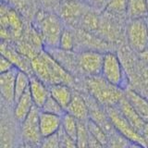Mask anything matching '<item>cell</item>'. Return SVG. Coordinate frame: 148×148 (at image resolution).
Returning a JSON list of instances; mask_svg holds the SVG:
<instances>
[{"mask_svg": "<svg viewBox=\"0 0 148 148\" xmlns=\"http://www.w3.org/2000/svg\"><path fill=\"white\" fill-rule=\"evenodd\" d=\"M108 0H87L88 4L94 8H106Z\"/></svg>", "mask_w": 148, "mask_h": 148, "instance_id": "cell-34", "label": "cell"}, {"mask_svg": "<svg viewBox=\"0 0 148 148\" xmlns=\"http://www.w3.org/2000/svg\"><path fill=\"white\" fill-rule=\"evenodd\" d=\"M1 29L8 30L12 37H20L22 34L23 24L16 10L3 4L1 7Z\"/></svg>", "mask_w": 148, "mask_h": 148, "instance_id": "cell-11", "label": "cell"}, {"mask_svg": "<svg viewBox=\"0 0 148 148\" xmlns=\"http://www.w3.org/2000/svg\"><path fill=\"white\" fill-rule=\"evenodd\" d=\"M45 50H47L50 55L72 75L81 71L78 64V57L72 53V51H66L59 47L46 48Z\"/></svg>", "mask_w": 148, "mask_h": 148, "instance_id": "cell-14", "label": "cell"}, {"mask_svg": "<svg viewBox=\"0 0 148 148\" xmlns=\"http://www.w3.org/2000/svg\"><path fill=\"white\" fill-rule=\"evenodd\" d=\"M60 147H77V143L64 131L62 127L58 132Z\"/></svg>", "mask_w": 148, "mask_h": 148, "instance_id": "cell-31", "label": "cell"}, {"mask_svg": "<svg viewBox=\"0 0 148 148\" xmlns=\"http://www.w3.org/2000/svg\"><path fill=\"white\" fill-rule=\"evenodd\" d=\"M129 47L133 52L145 54L148 52V32L145 18H131L126 28Z\"/></svg>", "mask_w": 148, "mask_h": 148, "instance_id": "cell-5", "label": "cell"}, {"mask_svg": "<svg viewBox=\"0 0 148 148\" xmlns=\"http://www.w3.org/2000/svg\"><path fill=\"white\" fill-rule=\"evenodd\" d=\"M44 4H53L54 2H56L57 0H41Z\"/></svg>", "mask_w": 148, "mask_h": 148, "instance_id": "cell-36", "label": "cell"}, {"mask_svg": "<svg viewBox=\"0 0 148 148\" xmlns=\"http://www.w3.org/2000/svg\"><path fill=\"white\" fill-rule=\"evenodd\" d=\"M30 82H31L30 74L18 69L16 78V84H15V101H17L29 89Z\"/></svg>", "mask_w": 148, "mask_h": 148, "instance_id": "cell-24", "label": "cell"}, {"mask_svg": "<svg viewBox=\"0 0 148 148\" xmlns=\"http://www.w3.org/2000/svg\"><path fill=\"white\" fill-rule=\"evenodd\" d=\"M101 76L112 84L122 89H127L126 74L119 57L111 51H106L104 57V63L102 68Z\"/></svg>", "mask_w": 148, "mask_h": 148, "instance_id": "cell-6", "label": "cell"}, {"mask_svg": "<svg viewBox=\"0 0 148 148\" xmlns=\"http://www.w3.org/2000/svg\"><path fill=\"white\" fill-rule=\"evenodd\" d=\"M35 105L32 100L30 89H28L17 101H15L14 117L18 122H22Z\"/></svg>", "mask_w": 148, "mask_h": 148, "instance_id": "cell-20", "label": "cell"}, {"mask_svg": "<svg viewBox=\"0 0 148 148\" xmlns=\"http://www.w3.org/2000/svg\"><path fill=\"white\" fill-rule=\"evenodd\" d=\"M29 89L34 105L41 108L46 99L50 96L49 86L35 75H31Z\"/></svg>", "mask_w": 148, "mask_h": 148, "instance_id": "cell-17", "label": "cell"}, {"mask_svg": "<svg viewBox=\"0 0 148 148\" xmlns=\"http://www.w3.org/2000/svg\"><path fill=\"white\" fill-rule=\"evenodd\" d=\"M42 147H47V148H56V147H60L59 145V139H58V134L54 133L52 135H49L47 137H44L43 141H42L41 145Z\"/></svg>", "mask_w": 148, "mask_h": 148, "instance_id": "cell-32", "label": "cell"}, {"mask_svg": "<svg viewBox=\"0 0 148 148\" xmlns=\"http://www.w3.org/2000/svg\"><path fill=\"white\" fill-rule=\"evenodd\" d=\"M66 112L79 120L85 121L89 119V108L85 97L77 92H73L72 98L66 108Z\"/></svg>", "mask_w": 148, "mask_h": 148, "instance_id": "cell-16", "label": "cell"}, {"mask_svg": "<svg viewBox=\"0 0 148 148\" xmlns=\"http://www.w3.org/2000/svg\"><path fill=\"white\" fill-rule=\"evenodd\" d=\"M74 35L76 42L75 46L84 48V50H97L106 53V50L108 48V42L99 36L95 35L92 32L80 28L74 32Z\"/></svg>", "mask_w": 148, "mask_h": 148, "instance_id": "cell-9", "label": "cell"}, {"mask_svg": "<svg viewBox=\"0 0 148 148\" xmlns=\"http://www.w3.org/2000/svg\"><path fill=\"white\" fill-rule=\"evenodd\" d=\"M85 87L88 94L103 106H117L125 95L124 89L112 84L101 75L88 76Z\"/></svg>", "mask_w": 148, "mask_h": 148, "instance_id": "cell-2", "label": "cell"}, {"mask_svg": "<svg viewBox=\"0 0 148 148\" xmlns=\"http://www.w3.org/2000/svg\"><path fill=\"white\" fill-rule=\"evenodd\" d=\"M34 75L47 85L62 84L72 85L75 80L73 75L56 60L47 50H43L32 59Z\"/></svg>", "mask_w": 148, "mask_h": 148, "instance_id": "cell-1", "label": "cell"}, {"mask_svg": "<svg viewBox=\"0 0 148 148\" xmlns=\"http://www.w3.org/2000/svg\"><path fill=\"white\" fill-rule=\"evenodd\" d=\"M40 109H41V111H43V112L51 113V114H55V115H58V116H63L65 114V112H66V110L62 108V106L60 105L55 98H53L51 95L46 99L45 104L43 105V106H42Z\"/></svg>", "mask_w": 148, "mask_h": 148, "instance_id": "cell-29", "label": "cell"}, {"mask_svg": "<svg viewBox=\"0 0 148 148\" xmlns=\"http://www.w3.org/2000/svg\"><path fill=\"white\" fill-rule=\"evenodd\" d=\"M18 69H12L0 74V91L3 99L8 104L15 103V84Z\"/></svg>", "mask_w": 148, "mask_h": 148, "instance_id": "cell-13", "label": "cell"}, {"mask_svg": "<svg viewBox=\"0 0 148 148\" xmlns=\"http://www.w3.org/2000/svg\"><path fill=\"white\" fill-rule=\"evenodd\" d=\"M1 55L6 57L8 60H10L12 64L15 66L18 69L22 71H25L28 74H32L34 75V71H32V60L22 55L21 52H18V49L13 47L10 45L5 42H2L1 44Z\"/></svg>", "mask_w": 148, "mask_h": 148, "instance_id": "cell-12", "label": "cell"}, {"mask_svg": "<svg viewBox=\"0 0 148 148\" xmlns=\"http://www.w3.org/2000/svg\"><path fill=\"white\" fill-rule=\"evenodd\" d=\"M48 86L50 95L57 100L62 106V108L66 110L73 95V92L71 91L69 85L58 83V84H52Z\"/></svg>", "mask_w": 148, "mask_h": 148, "instance_id": "cell-21", "label": "cell"}, {"mask_svg": "<svg viewBox=\"0 0 148 148\" xmlns=\"http://www.w3.org/2000/svg\"><path fill=\"white\" fill-rule=\"evenodd\" d=\"M129 0H108L106 4V11H109L114 15H121L127 13Z\"/></svg>", "mask_w": 148, "mask_h": 148, "instance_id": "cell-30", "label": "cell"}, {"mask_svg": "<svg viewBox=\"0 0 148 148\" xmlns=\"http://www.w3.org/2000/svg\"><path fill=\"white\" fill-rule=\"evenodd\" d=\"M145 4H146V8H147V10H148V0H145Z\"/></svg>", "mask_w": 148, "mask_h": 148, "instance_id": "cell-38", "label": "cell"}, {"mask_svg": "<svg viewBox=\"0 0 148 148\" xmlns=\"http://www.w3.org/2000/svg\"><path fill=\"white\" fill-rule=\"evenodd\" d=\"M90 138V132L88 130L86 122L83 120H79L78 132H77V147H88V142Z\"/></svg>", "mask_w": 148, "mask_h": 148, "instance_id": "cell-28", "label": "cell"}, {"mask_svg": "<svg viewBox=\"0 0 148 148\" xmlns=\"http://www.w3.org/2000/svg\"><path fill=\"white\" fill-rule=\"evenodd\" d=\"M104 108L116 131L119 132L125 138H127L132 143V145L147 147L142 134L138 132L129 123L128 120L123 117V115L119 112V110L116 106H104Z\"/></svg>", "mask_w": 148, "mask_h": 148, "instance_id": "cell-4", "label": "cell"}, {"mask_svg": "<svg viewBox=\"0 0 148 148\" xmlns=\"http://www.w3.org/2000/svg\"><path fill=\"white\" fill-rule=\"evenodd\" d=\"M142 135H143V139H145V142L146 145L148 147V122H146L145 125V128H143V130Z\"/></svg>", "mask_w": 148, "mask_h": 148, "instance_id": "cell-35", "label": "cell"}, {"mask_svg": "<svg viewBox=\"0 0 148 148\" xmlns=\"http://www.w3.org/2000/svg\"><path fill=\"white\" fill-rule=\"evenodd\" d=\"M119 112L123 115V117L126 119L129 123L138 132L142 134L143 130L145 128L146 121H145L140 115L137 113V111L133 108V106L128 101L126 96L124 95L123 98L119 102V104L116 106Z\"/></svg>", "mask_w": 148, "mask_h": 148, "instance_id": "cell-15", "label": "cell"}, {"mask_svg": "<svg viewBox=\"0 0 148 148\" xmlns=\"http://www.w3.org/2000/svg\"><path fill=\"white\" fill-rule=\"evenodd\" d=\"M78 123L79 119L68 112H65V114L62 116V129L75 141L78 132Z\"/></svg>", "mask_w": 148, "mask_h": 148, "instance_id": "cell-26", "label": "cell"}, {"mask_svg": "<svg viewBox=\"0 0 148 148\" xmlns=\"http://www.w3.org/2000/svg\"><path fill=\"white\" fill-rule=\"evenodd\" d=\"M62 18L49 12H41L37 15L39 34L46 48L58 47L59 39L64 27Z\"/></svg>", "mask_w": 148, "mask_h": 148, "instance_id": "cell-3", "label": "cell"}, {"mask_svg": "<svg viewBox=\"0 0 148 148\" xmlns=\"http://www.w3.org/2000/svg\"><path fill=\"white\" fill-rule=\"evenodd\" d=\"M86 125L88 127V130H89L90 133L94 136L95 139L98 140V142L102 145V146H106L108 145V135L106 133L104 129L101 126H99L96 122H95L94 120L91 119L90 118L87 120H85Z\"/></svg>", "mask_w": 148, "mask_h": 148, "instance_id": "cell-25", "label": "cell"}, {"mask_svg": "<svg viewBox=\"0 0 148 148\" xmlns=\"http://www.w3.org/2000/svg\"><path fill=\"white\" fill-rule=\"evenodd\" d=\"M127 14L131 18H145L148 15L145 0H129Z\"/></svg>", "mask_w": 148, "mask_h": 148, "instance_id": "cell-23", "label": "cell"}, {"mask_svg": "<svg viewBox=\"0 0 148 148\" xmlns=\"http://www.w3.org/2000/svg\"><path fill=\"white\" fill-rule=\"evenodd\" d=\"M13 68H16L10 60H8L6 57L1 56V58H0V71L2 72H6L12 69Z\"/></svg>", "mask_w": 148, "mask_h": 148, "instance_id": "cell-33", "label": "cell"}, {"mask_svg": "<svg viewBox=\"0 0 148 148\" xmlns=\"http://www.w3.org/2000/svg\"><path fill=\"white\" fill-rule=\"evenodd\" d=\"M78 64L87 76H98L102 73L105 53L97 50H82L77 54Z\"/></svg>", "mask_w": 148, "mask_h": 148, "instance_id": "cell-8", "label": "cell"}, {"mask_svg": "<svg viewBox=\"0 0 148 148\" xmlns=\"http://www.w3.org/2000/svg\"><path fill=\"white\" fill-rule=\"evenodd\" d=\"M89 8L77 0H65L59 7V17L69 24L79 25L81 18Z\"/></svg>", "mask_w": 148, "mask_h": 148, "instance_id": "cell-10", "label": "cell"}, {"mask_svg": "<svg viewBox=\"0 0 148 148\" xmlns=\"http://www.w3.org/2000/svg\"><path fill=\"white\" fill-rule=\"evenodd\" d=\"M145 25L147 28V32H148V15L145 17Z\"/></svg>", "mask_w": 148, "mask_h": 148, "instance_id": "cell-37", "label": "cell"}, {"mask_svg": "<svg viewBox=\"0 0 148 148\" xmlns=\"http://www.w3.org/2000/svg\"><path fill=\"white\" fill-rule=\"evenodd\" d=\"M125 96L145 121L148 122V99L133 89H125Z\"/></svg>", "mask_w": 148, "mask_h": 148, "instance_id": "cell-19", "label": "cell"}, {"mask_svg": "<svg viewBox=\"0 0 148 148\" xmlns=\"http://www.w3.org/2000/svg\"><path fill=\"white\" fill-rule=\"evenodd\" d=\"M102 18L97 11H95L92 8H88L87 11L83 14V16L81 18V21L79 25L83 30H86L88 32H95L99 30L101 24Z\"/></svg>", "mask_w": 148, "mask_h": 148, "instance_id": "cell-22", "label": "cell"}, {"mask_svg": "<svg viewBox=\"0 0 148 148\" xmlns=\"http://www.w3.org/2000/svg\"><path fill=\"white\" fill-rule=\"evenodd\" d=\"M41 109L34 106L26 119L21 122V135L23 140L29 145H38L43 141L40 128Z\"/></svg>", "mask_w": 148, "mask_h": 148, "instance_id": "cell-7", "label": "cell"}, {"mask_svg": "<svg viewBox=\"0 0 148 148\" xmlns=\"http://www.w3.org/2000/svg\"><path fill=\"white\" fill-rule=\"evenodd\" d=\"M62 125V116L46 113L41 111L40 113V128L42 136L47 137L57 133Z\"/></svg>", "mask_w": 148, "mask_h": 148, "instance_id": "cell-18", "label": "cell"}, {"mask_svg": "<svg viewBox=\"0 0 148 148\" xmlns=\"http://www.w3.org/2000/svg\"><path fill=\"white\" fill-rule=\"evenodd\" d=\"M75 44L76 42L74 32L69 29H64L59 39L58 47L66 51H73L75 48Z\"/></svg>", "mask_w": 148, "mask_h": 148, "instance_id": "cell-27", "label": "cell"}]
</instances>
